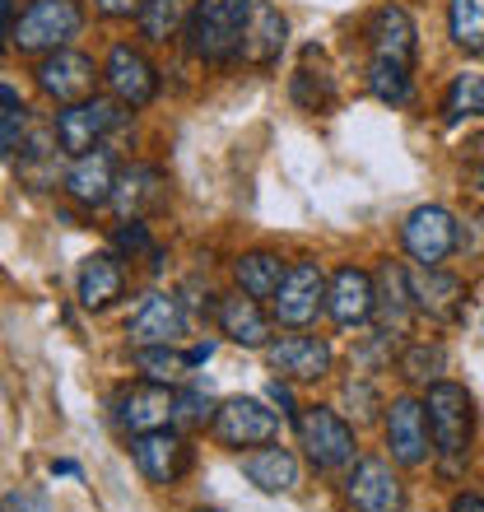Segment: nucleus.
Instances as JSON below:
<instances>
[{"label": "nucleus", "mask_w": 484, "mask_h": 512, "mask_svg": "<svg viewBox=\"0 0 484 512\" xmlns=\"http://www.w3.org/2000/svg\"><path fill=\"white\" fill-rule=\"evenodd\" d=\"M247 19H252V0H210V5H201L196 19L187 24L191 56L210 61V66H224V61L242 56Z\"/></svg>", "instance_id": "1"}, {"label": "nucleus", "mask_w": 484, "mask_h": 512, "mask_svg": "<svg viewBox=\"0 0 484 512\" xmlns=\"http://www.w3.org/2000/svg\"><path fill=\"white\" fill-rule=\"evenodd\" d=\"M84 10L80 0H28V10L19 14V24L10 33V47L38 56V52H61L70 38H80Z\"/></svg>", "instance_id": "2"}, {"label": "nucleus", "mask_w": 484, "mask_h": 512, "mask_svg": "<svg viewBox=\"0 0 484 512\" xmlns=\"http://www.w3.org/2000/svg\"><path fill=\"white\" fill-rule=\"evenodd\" d=\"M294 429H298V447L308 452V461L317 471H345V466H354L359 443H354V429L336 415V410L308 405V410H298Z\"/></svg>", "instance_id": "3"}, {"label": "nucleus", "mask_w": 484, "mask_h": 512, "mask_svg": "<svg viewBox=\"0 0 484 512\" xmlns=\"http://www.w3.org/2000/svg\"><path fill=\"white\" fill-rule=\"evenodd\" d=\"M424 410H429V433H433V452L447 461H461L466 447H471V396L457 382H433L429 396H424Z\"/></svg>", "instance_id": "4"}, {"label": "nucleus", "mask_w": 484, "mask_h": 512, "mask_svg": "<svg viewBox=\"0 0 484 512\" xmlns=\"http://www.w3.org/2000/svg\"><path fill=\"white\" fill-rule=\"evenodd\" d=\"M219 447H229V452H242V447H266L280 438V419L275 410L256 401V396H233L215 410V424H210Z\"/></svg>", "instance_id": "5"}, {"label": "nucleus", "mask_w": 484, "mask_h": 512, "mask_svg": "<svg viewBox=\"0 0 484 512\" xmlns=\"http://www.w3.org/2000/svg\"><path fill=\"white\" fill-rule=\"evenodd\" d=\"M326 275L317 261H294V266L284 270L280 289L270 298V312H275V322L280 326H312L317 322V312L326 308Z\"/></svg>", "instance_id": "6"}, {"label": "nucleus", "mask_w": 484, "mask_h": 512, "mask_svg": "<svg viewBox=\"0 0 484 512\" xmlns=\"http://www.w3.org/2000/svg\"><path fill=\"white\" fill-rule=\"evenodd\" d=\"M131 457H135V471L145 475L149 485H177L191 466V447L187 438L177 429H149V433H135L131 438Z\"/></svg>", "instance_id": "7"}, {"label": "nucleus", "mask_w": 484, "mask_h": 512, "mask_svg": "<svg viewBox=\"0 0 484 512\" xmlns=\"http://www.w3.org/2000/svg\"><path fill=\"white\" fill-rule=\"evenodd\" d=\"M121 122L117 103L108 98H84V103H70V108L56 112V145L61 154H89V149L103 145V135Z\"/></svg>", "instance_id": "8"}, {"label": "nucleus", "mask_w": 484, "mask_h": 512, "mask_svg": "<svg viewBox=\"0 0 484 512\" xmlns=\"http://www.w3.org/2000/svg\"><path fill=\"white\" fill-rule=\"evenodd\" d=\"M401 243L419 266H443L447 256L457 252V219L447 215L443 205H419L401 224Z\"/></svg>", "instance_id": "9"}, {"label": "nucleus", "mask_w": 484, "mask_h": 512, "mask_svg": "<svg viewBox=\"0 0 484 512\" xmlns=\"http://www.w3.org/2000/svg\"><path fill=\"white\" fill-rule=\"evenodd\" d=\"M103 80L112 89V103H121V108H149L159 94V70L149 66L145 52H135L131 42H117L108 52Z\"/></svg>", "instance_id": "10"}, {"label": "nucleus", "mask_w": 484, "mask_h": 512, "mask_svg": "<svg viewBox=\"0 0 484 512\" xmlns=\"http://www.w3.org/2000/svg\"><path fill=\"white\" fill-rule=\"evenodd\" d=\"M345 499L354 512H405V489L382 457H363L345 475Z\"/></svg>", "instance_id": "11"}, {"label": "nucleus", "mask_w": 484, "mask_h": 512, "mask_svg": "<svg viewBox=\"0 0 484 512\" xmlns=\"http://www.w3.org/2000/svg\"><path fill=\"white\" fill-rule=\"evenodd\" d=\"M433 433H429V410L415 396H396L387 405V447L401 466H424L433 452Z\"/></svg>", "instance_id": "12"}, {"label": "nucleus", "mask_w": 484, "mask_h": 512, "mask_svg": "<svg viewBox=\"0 0 484 512\" xmlns=\"http://www.w3.org/2000/svg\"><path fill=\"white\" fill-rule=\"evenodd\" d=\"M187 336V312H182V298L173 294H149L140 308L126 317V340L135 350H149V345H177Z\"/></svg>", "instance_id": "13"}, {"label": "nucleus", "mask_w": 484, "mask_h": 512, "mask_svg": "<svg viewBox=\"0 0 484 512\" xmlns=\"http://www.w3.org/2000/svg\"><path fill=\"white\" fill-rule=\"evenodd\" d=\"M38 89L47 98H56L61 108H70V103H84V98L94 94V61L84 52H47L38 61Z\"/></svg>", "instance_id": "14"}, {"label": "nucleus", "mask_w": 484, "mask_h": 512, "mask_svg": "<svg viewBox=\"0 0 484 512\" xmlns=\"http://www.w3.org/2000/svg\"><path fill=\"white\" fill-rule=\"evenodd\" d=\"M266 364L284 382H322L331 373V345L322 336H284L266 345Z\"/></svg>", "instance_id": "15"}, {"label": "nucleus", "mask_w": 484, "mask_h": 512, "mask_svg": "<svg viewBox=\"0 0 484 512\" xmlns=\"http://www.w3.org/2000/svg\"><path fill=\"white\" fill-rule=\"evenodd\" d=\"M117 159H112L108 145L89 149V154H75L66 173V196L84 210H98V205H112V191H117Z\"/></svg>", "instance_id": "16"}, {"label": "nucleus", "mask_w": 484, "mask_h": 512, "mask_svg": "<svg viewBox=\"0 0 484 512\" xmlns=\"http://www.w3.org/2000/svg\"><path fill=\"white\" fill-rule=\"evenodd\" d=\"M163 205H168V177H163L154 163L121 168L117 191H112V210H117L121 219H149V215H159Z\"/></svg>", "instance_id": "17"}, {"label": "nucleus", "mask_w": 484, "mask_h": 512, "mask_svg": "<svg viewBox=\"0 0 484 512\" xmlns=\"http://www.w3.org/2000/svg\"><path fill=\"white\" fill-rule=\"evenodd\" d=\"M326 312L336 326H363L368 317L377 312V289H373V275L359 266H340L331 275V289H326Z\"/></svg>", "instance_id": "18"}, {"label": "nucleus", "mask_w": 484, "mask_h": 512, "mask_svg": "<svg viewBox=\"0 0 484 512\" xmlns=\"http://www.w3.org/2000/svg\"><path fill=\"white\" fill-rule=\"evenodd\" d=\"M173 401L177 391H168L163 382H135L126 396L117 401V424L126 433H149V429H168L173 424Z\"/></svg>", "instance_id": "19"}, {"label": "nucleus", "mask_w": 484, "mask_h": 512, "mask_svg": "<svg viewBox=\"0 0 484 512\" xmlns=\"http://www.w3.org/2000/svg\"><path fill=\"white\" fill-rule=\"evenodd\" d=\"M415 24L401 5H377L368 14V52L373 61H396V66H410L415 61Z\"/></svg>", "instance_id": "20"}, {"label": "nucleus", "mask_w": 484, "mask_h": 512, "mask_svg": "<svg viewBox=\"0 0 484 512\" xmlns=\"http://www.w3.org/2000/svg\"><path fill=\"white\" fill-rule=\"evenodd\" d=\"M410 294H415V308L433 322H452L461 317V303H466V289H461L457 275H447L443 266H415L410 270Z\"/></svg>", "instance_id": "21"}, {"label": "nucleus", "mask_w": 484, "mask_h": 512, "mask_svg": "<svg viewBox=\"0 0 484 512\" xmlns=\"http://www.w3.org/2000/svg\"><path fill=\"white\" fill-rule=\"evenodd\" d=\"M284 38H289V19L270 0H252V19L242 33V61L247 66H275L284 52Z\"/></svg>", "instance_id": "22"}, {"label": "nucleus", "mask_w": 484, "mask_h": 512, "mask_svg": "<svg viewBox=\"0 0 484 512\" xmlns=\"http://www.w3.org/2000/svg\"><path fill=\"white\" fill-rule=\"evenodd\" d=\"M377 322H382V331H396V336H405L410 331V317H415V294H410V270L396 266V261H382V270H377Z\"/></svg>", "instance_id": "23"}, {"label": "nucleus", "mask_w": 484, "mask_h": 512, "mask_svg": "<svg viewBox=\"0 0 484 512\" xmlns=\"http://www.w3.org/2000/svg\"><path fill=\"white\" fill-rule=\"evenodd\" d=\"M215 317H219V331L233 345H242V350H266L270 345V322H266V312H261V298L233 294L215 308Z\"/></svg>", "instance_id": "24"}, {"label": "nucleus", "mask_w": 484, "mask_h": 512, "mask_svg": "<svg viewBox=\"0 0 484 512\" xmlns=\"http://www.w3.org/2000/svg\"><path fill=\"white\" fill-rule=\"evenodd\" d=\"M75 289H80V303L89 312H108L121 298V289H126V270H121V261L112 252H94L84 256Z\"/></svg>", "instance_id": "25"}, {"label": "nucleus", "mask_w": 484, "mask_h": 512, "mask_svg": "<svg viewBox=\"0 0 484 512\" xmlns=\"http://www.w3.org/2000/svg\"><path fill=\"white\" fill-rule=\"evenodd\" d=\"M242 471L252 480L261 494H289L298 489V457L289 447H252V452H242Z\"/></svg>", "instance_id": "26"}, {"label": "nucleus", "mask_w": 484, "mask_h": 512, "mask_svg": "<svg viewBox=\"0 0 484 512\" xmlns=\"http://www.w3.org/2000/svg\"><path fill=\"white\" fill-rule=\"evenodd\" d=\"M284 261L280 252H266V247H256V252H242L238 261H233V280H238V289L247 298H275V289H280L284 280Z\"/></svg>", "instance_id": "27"}, {"label": "nucleus", "mask_w": 484, "mask_h": 512, "mask_svg": "<svg viewBox=\"0 0 484 512\" xmlns=\"http://www.w3.org/2000/svg\"><path fill=\"white\" fill-rule=\"evenodd\" d=\"M201 10V0H145V14H140V33L149 42H168L182 24H191Z\"/></svg>", "instance_id": "28"}, {"label": "nucleus", "mask_w": 484, "mask_h": 512, "mask_svg": "<svg viewBox=\"0 0 484 512\" xmlns=\"http://www.w3.org/2000/svg\"><path fill=\"white\" fill-rule=\"evenodd\" d=\"M443 117H447V126L466 122V117H484V75L480 70H461L457 80L447 84Z\"/></svg>", "instance_id": "29"}, {"label": "nucleus", "mask_w": 484, "mask_h": 512, "mask_svg": "<svg viewBox=\"0 0 484 512\" xmlns=\"http://www.w3.org/2000/svg\"><path fill=\"white\" fill-rule=\"evenodd\" d=\"M447 28L461 52H484V0H452Z\"/></svg>", "instance_id": "30"}, {"label": "nucleus", "mask_w": 484, "mask_h": 512, "mask_svg": "<svg viewBox=\"0 0 484 512\" xmlns=\"http://www.w3.org/2000/svg\"><path fill=\"white\" fill-rule=\"evenodd\" d=\"M135 368H140L149 382L173 387V382H182V373H191V359L177 354L173 345H149V350H135Z\"/></svg>", "instance_id": "31"}, {"label": "nucleus", "mask_w": 484, "mask_h": 512, "mask_svg": "<svg viewBox=\"0 0 484 512\" xmlns=\"http://www.w3.org/2000/svg\"><path fill=\"white\" fill-rule=\"evenodd\" d=\"M24 131H28V112L14 94V84H0V154L14 159L24 154Z\"/></svg>", "instance_id": "32"}, {"label": "nucleus", "mask_w": 484, "mask_h": 512, "mask_svg": "<svg viewBox=\"0 0 484 512\" xmlns=\"http://www.w3.org/2000/svg\"><path fill=\"white\" fill-rule=\"evenodd\" d=\"M368 89H373V98L391 103V108H405V103H410V66L368 61Z\"/></svg>", "instance_id": "33"}, {"label": "nucleus", "mask_w": 484, "mask_h": 512, "mask_svg": "<svg viewBox=\"0 0 484 512\" xmlns=\"http://www.w3.org/2000/svg\"><path fill=\"white\" fill-rule=\"evenodd\" d=\"M443 368H447V354L443 345H410L401 354V373L415 387H433V382H443Z\"/></svg>", "instance_id": "34"}, {"label": "nucleus", "mask_w": 484, "mask_h": 512, "mask_svg": "<svg viewBox=\"0 0 484 512\" xmlns=\"http://www.w3.org/2000/svg\"><path fill=\"white\" fill-rule=\"evenodd\" d=\"M289 94H294L298 108H308V112H322L336 103V84L326 80V75H312V70H298L294 84H289Z\"/></svg>", "instance_id": "35"}, {"label": "nucleus", "mask_w": 484, "mask_h": 512, "mask_svg": "<svg viewBox=\"0 0 484 512\" xmlns=\"http://www.w3.org/2000/svg\"><path fill=\"white\" fill-rule=\"evenodd\" d=\"M173 424H215V405H210V396H201L196 387L177 391V401H173Z\"/></svg>", "instance_id": "36"}, {"label": "nucleus", "mask_w": 484, "mask_h": 512, "mask_svg": "<svg viewBox=\"0 0 484 512\" xmlns=\"http://www.w3.org/2000/svg\"><path fill=\"white\" fill-rule=\"evenodd\" d=\"M112 247H117L121 256H145V252H154L145 219H121V229L112 233Z\"/></svg>", "instance_id": "37"}, {"label": "nucleus", "mask_w": 484, "mask_h": 512, "mask_svg": "<svg viewBox=\"0 0 484 512\" xmlns=\"http://www.w3.org/2000/svg\"><path fill=\"white\" fill-rule=\"evenodd\" d=\"M5 512H52V508H47V499L33 494V489H10V494H5Z\"/></svg>", "instance_id": "38"}, {"label": "nucleus", "mask_w": 484, "mask_h": 512, "mask_svg": "<svg viewBox=\"0 0 484 512\" xmlns=\"http://www.w3.org/2000/svg\"><path fill=\"white\" fill-rule=\"evenodd\" d=\"M466 177H471L475 187H484V135L466 140Z\"/></svg>", "instance_id": "39"}, {"label": "nucleus", "mask_w": 484, "mask_h": 512, "mask_svg": "<svg viewBox=\"0 0 484 512\" xmlns=\"http://www.w3.org/2000/svg\"><path fill=\"white\" fill-rule=\"evenodd\" d=\"M94 10L108 19H131V14H145V0H94Z\"/></svg>", "instance_id": "40"}, {"label": "nucleus", "mask_w": 484, "mask_h": 512, "mask_svg": "<svg viewBox=\"0 0 484 512\" xmlns=\"http://www.w3.org/2000/svg\"><path fill=\"white\" fill-rule=\"evenodd\" d=\"M345 401L350 405H363V419L373 415L377 410V396H373V387H368V382H359V378H350L345 382Z\"/></svg>", "instance_id": "41"}, {"label": "nucleus", "mask_w": 484, "mask_h": 512, "mask_svg": "<svg viewBox=\"0 0 484 512\" xmlns=\"http://www.w3.org/2000/svg\"><path fill=\"white\" fill-rule=\"evenodd\" d=\"M270 401H275V405H284V415H294V419H298V410H294V396H289V387H284L280 378L270 382Z\"/></svg>", "instance_id": "42"}, {"label": "nucleus", "mask_w": 484, "mask_h": 512, "mask_svg": "<svg viewBox=\"0 0 484 512\" xmlns=\"http://www.w3.org/2000/svg\"><path fill=\"white\" fill-rule=\"evenodd\" d=\"M452 512H484V499L480 494H457V499H452Z\"/></svg>", "instance_id": "43"}, {"label": "nucleus", "mask_w": 484, "mask_h": 512, "mask_svg": "<svg viewBox=\"0 0 484 512\" xmlns=\"http://www.w3.org/2000/svg\"><path fill=\"white\" fill-rule=\"evenodd\" d=\"M210 354H215V345H210V340H205V345H191V350H187L191 368H196V364H205V359H210Z\"/></svg>", "instance_id": "44"}, {"label": "nucleus", "mask_w": 484, "mask_h": 512, "mask_svg": "<svg viewBox=\"0 0 484 512\" xmlns=\"http://www.w3.org/2000/svg\"><path fill=\"white\" fill-rule=\"evenodd\" d=\"M0 14H5V42H10V33H14V0H0Z\"/></svg>", "instance_id": "45"}, {"label": "nucleus", "mask_w": 484, "mask_h": 512, "mask_svg": "<svg viewBox=\"0 0 484 512\" xmlns=\"http://www.w3.org/2000/svg\"><path fill=\"white\" fill-rule=\"evenodd\" d=\"M52 475H80V466L75 461H52Z\"/></svg>", "instance_id": "46"}, {"label": "nucleus", "mask_w": 484, "mask_h": 512, "mask_svg": "<svg viewBox=\"0 0 484 512\" xmlns=\"http://www.w3.org/2000/svg\"><path fill=\"white\" fill-rule=\"evenodd\" d=\"M191 512H224V508H191Z\"/></svg>", "instance_id": "47"}]
</instances>
